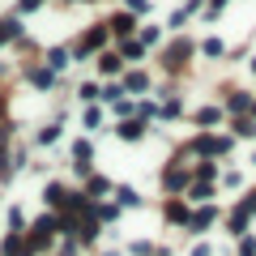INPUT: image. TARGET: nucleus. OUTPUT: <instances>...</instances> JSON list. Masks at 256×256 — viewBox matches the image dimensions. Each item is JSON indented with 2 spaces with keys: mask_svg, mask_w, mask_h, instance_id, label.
Listing matches in <instances>:
<instances>
[{
  "mask_svg": "<svg viewBox=\"0 0 256 256\" xmlns=\"http://www.w3.org/2000/svg\"><path fill=\"white\" fill-rule=\"evenodd\" d=\"M68 196L73 192H64L60 184H47V205H68Z\"/></svg>",
  "mask_w": 256,
  "mask_h": 256,
  "instance_id": "obj_13",
  "label": "nucleus"
},
{
  "mask_svg": "<svg viewBox=\"0 0 256 256\" xmlns=\"http://www.w3.org/2000/svg\"><path fill=\"white\" fill-rule=\"evenodd\" d=\"M218 120H222V111H218V107H201V111H196V124H205V128L218 124Z\"/></svg>",
  "mask_w": 256,
  "mask_h": 256,
  "instance_id": "obj_20",
  "label": "nucleus"
},
{
  "mask_svg": "<svg viewBox=\"0 0 256 256\" xmlns=\"http://www.w3.org/2000/svg\"><path fill=\"white\" fill-rule=\"evenodd\" d=\"M252 120H256V107H252Z\"/></svg>",
  "mask_w": 256,
  "mask_h": 256,
  "instance_id": "obj_36",
  "label": "nucleus"
},
{
  "mask_svg": "<svg viewBox=\"0 0 256 256\" xmlns=\"http://www.w3.org/2000/svg\"><path fill=\"white\" fill-rule=\"evenodd\" d=\"M201 52L210 56V60H218V56L226 52V43H222V38H205V43H201Z\"/></svg>",
  "mask_w": 256,
  "mask_h": 256,
  "instance_id": "obj_18",
  "label": "nucleus"
},
{
  "mask_svg": "<svg viewBox=\"0 0 256 256\" xmlns=\"http://www.w3.org/2000/svg\"><path fill=\"white\" fill-rule=\"evenodd\" d=\"M222 184H226V188H239V184H244V175H239V171H226V175H222Z\"/></svg>",
  "mask_w": 256,
  "mask_h": 256,
  "instance_id": "obj_30",
  "label": "nucleus"
},
{
  "mask_svg": "<svg viewBox=\"0 0 256 256\" xmlns=\"http://www.w3.org/2000/svg\"><path fill=\"white\" fill-rule=\"evenodd\" d=\"M166 218H171V222H184V226H188V218H192V214H188V205H184V201H166Z\"/></svg>",
  "mask_w": 256,
  "mask_h": 256,
  "instance_id": "obj_11",
  "label": "nucleus"
},
{
  "mask_svg": "<svg viewBox=\"0 0 256 256\" xmlns=\"http://www.w3.org/2000/svg\"><path fill=\"white\" fill-rule=\"evenodd\" d=\"M252 73H256V60H252Z\"/></svg>",
  "mask_w": 256,
  "mask_h": 256,
  "instance_id": "obj_35",
  "label": "nucleus"
},
{
  "mask_svg": "<svg viewBox=\"0 0 256 256\" xmlns=\"http://www.w3.org/2000/svg\"><path fill=\"white\" fill-rule=\"evenodd\" d=\"M107 188H111L107 180H90V196H102V192H107Z\"/></svg>",
  "mask_w": 256,
  "mask_h": 256,
  "instance_id": "obj_31",
  "label": "nucleus"
},
{
  "mask_svg": "<svg viewBox=\"0 0 256 256\" xmlns=\"http://www.w3.org/2000/svg\"><path fill=\"white\" fill-rule=\"evenodd\" d=\"M188 196H192V201H210V196H214V184H201V180H196V184L188 188Z\"/></svg>",
  "mask_w": 256,
  "mask_h": 256,
  "instance_id": "obj_15",
  "label": "nucleus"
},
{
  "mask_svg": "<svg viewBox=\"0 0 256 256\" xmlns=\"http://www.w3.org/2000/svg\"><path fill=\"white\" fill-rule=\"evenodd\" d=\"M239 256H256V239H252V235L239 239Z\"/></svg>",
  "mask_w": 256,
  "mask_h": 256,
  "instance_id": "obj_28",
  "label": "nucleus"
},
{
  "mask_svg": "<svg viewBox=\"0 0 256 256\" xmlns=\"http://www.w3.org/2000/svg\"><path fill=\"white\" fill-rule=\"evenodd\" d=\"M120 94H124V86H107V90H102V98H107V102H120Z\"/></svg>",
  "mask_w": 256,
  "mask_h": 256,
  "instance_id": "obj_29",
  "label": "nucleus"
},
{
  "mask_svg": "<svg viewBox=\"0 0 256 256\" xmlns=\"http://www.w3.org/2000/svg\"><path fill=\"white\" fill-rule=\"evenodd\" d=\"M226 107H230V116H235V111H252L256 102H252V94H244V90H230V98H226Z\"/></svg>",
  "mask_w": 256,
  "mask_h": 256,
  "instance_id": "obj_10",
  "label": "nucleus"
},
{
  "mask_svg": "<svg viewBox=\"0 0 256 256\" xmlns=\"http://www.w3.org/2000/svg\"><path fill=\"white\" fill-rule=\"evenodd\" d=\"M192 256H214V248L210 244H196V248H192Z\"/></svg>",
  "mask_w": 256,
  "mask_h": 256,
  "instance_id": "obj_33",
  "label": "nucleus"
},
{
  "mask_svg": "<svg viewBox=\"0 0 256 256\" xmlns=\"http://www.w3.org/2000/svg\"><path fill=\"white\" fill-rule=\"evenodd\" d=\"M162 188H166V192H184V188H192V184H188V171H184L180 162L166 166V171H162Z\"/></svg>",
  "mask_w": 256,
  "mask_h": 256,
  "instance_id": "obj_6",
  "label": "nucleus"
},
{
  "mask_svg": "<svg viewBox=\"0 0 256 256\" xmlns=\"http://www.w3.org/2000/svg\"><path fill=\"white\" fill-rule=\"evenodd\" d=\"M116 132H120V141H141L146 137V124H141V120H124Z\"/></svg>",
  "mask_w": 256,
  "mask_h": 256,
  "instance_id": "obj_8",
  "label": "nucleus"
},
{
  "mask_svg": "<svg viewBox=\"0 0 256 256\" xmlns=\"http://www.w3.org/2000/svg\"><path fill=\"white\" fill-rule=\"evenodd\" d=\"M18 30H22L18 22H13V18H4V22H0V43H9V38L18 34Z\"/></svg>",
  "mask_w": 256,
  "mask_h": 256,
  "instance_id": "obj_22",
  "label": "nucleus"
},
{
  "mask_svg": "<svg viewBox=\"0 0 256 256\" xmlns=\"http://www.w3.org/2000/svg\"><path fill=\"white\" fill-rule=\"evenodd\" d=\"M214 222H218V210H214V205L205 201L201 210H196V214H192V218H188V230H192V235H201V230H210Z\"/></svg>",
  "mask_w": 256,
  "mask_h": 256,
  "instance_id": "obj_5",
  "label": "nucleus"
},
{
  "mask_svg": "<svg viewBox=\"0 0 256 256\" xmlns=\"http://www.w3.org/2000/svg\"><path fill=\"white\" fill-rule=\"evenodd\" d=\"M56 137H60V124H47V128H43V132H38V141H43V146H52V141H56Z\"/></svg>",
  "mask_w": 256,
  "mask_h": 256,
  "instance_id": "obj_26",
  "label": "nucleus"
},
{
  "mask_svg": "<svg viewBox=\"0 0 256 256\" xmlns=\"http://www.w3.org/2000/svg\"><path fill=\"white\" fill-rule=\"evenodd\" d=\"M252 222H256V218H252V210H248V201H239L235 210L226 214V226H230V235H239V239L248 235V226H252Z\"/></svg>",
  "mask_w": 256,
  "mask_h": 256,
  "instance_id": "obj_2",
  "label": "nucleus"
},
{
  "mask_svg": "<svg viewBox=\"0 0 256 256\" xmlns=\"http://www.w3.org/2000/svg\"><path fill=\"white\" fill-rule=\"evenodd\" d=\"M244 201H248V210H252V218H256V188H252V192H248Z\"/></svg>",
  "mask_w": 256,
  "mask_h": 256,
  "instance_id": "obj_34",
  "label": "nucleus"
},
{
  "mask_svg": "<svg viewBox=\"0 0 256 256\" xmlns=\"http://www.w3.org/2000/svg\"><path fill=\"white\" fill-rule=\"evenodd\" d=\"M30 82H34L38 90H47V86L56 82V68H34V73H30Z\"/></svg>",
  "mask_w": 256,
  "mask_h": 256,
  "instance_id": "obj_14",
  "label": "nucleus"
},
{
  "mask_svg": "<svg viewBox=\"0 0 256 256\" xmlns=\"http://www.w3.org/2000/svg\"><path fill=\"white\" fill-rule=\"evenodd\" d=\"M230 146H235L230 137H196V141H192V150H196V154H205V158H222V154H230Z\"/></svg>",
  "mask_w": 256,
  "mask_h": 256,
  "instance_id": "obj_1",
  "label": "nucleus"
},
{
  "mask_svg": "<svg viewBox=\"0 0 256 256\" xmlns=\"http://www.w3.org/2000/svg\"><path fill=\"white\" fill-rule=\"evenodd\" d=\"M120 64H124V56L107 52V56H102V60H98V68H102V73H120Z\"/></svg>",
  "mask_w": 256,
  "mask_h": 256,
  "instance_id": "obj_17",
  "label": "nucleus"
},
{
  "mask_svg": "<svg viewBox=\"0 0 256 256\" xmlns=\"http://www.w3.org/2000/svg\"><path fill=\"white\" fill-rule=\"evenodd\" d=\"M188 56H192V43H188V38H175V43L166 47L162 64H166V68H184V64H188Z\"/></svg>",
  "mask_w": 256,
  "mask_h": 256,
  "instance_id": "obj_4",
  "label": "nucleus"
},
{
  "mask_svg": "<svg viewBox=\"0 0 256 256\" xmlns=\"http://www.w3.org/2000/svg\"><path fill=\"white\" fill-rule=\"evenodd\" d=\"M141 52H146V43H132V38L120 47V56H124V60H141Z\"/></svg>",
  "mask_w": 256,
  "mask_h": 256,
  "instance_id": "obj_21",
  "label": "nucleus"
},
{
  "mask_svg": "<svg viewBox=\"0 0 256 256\" xmlns=\"http://www.w3.org/2000/svg\"><path fill=\"white\" fill-rule=\"evenodd\" d=\"M56 226H60V218H52V214H43V218L34 222V230H30V248L38 252L43 244H52V230H56Z\"/></svg>",
  "mask_w": 256,
  "mask_h": 256,
  "instance_id": "obj_3",
  "label": "nucleus"
},
{
  "mask_svg": "<svg viewBox=\"0 0 256 256\" xmlns=\"http://www.w3.org/2000/svg\"><path fill=\"white\" fill-rule=\"evenodd\" d=\"M124 90H137V94H141V90H150V77H146V73H128Z\"/></svg>",
  "mask_w": 256,
  "mask_h": 256,
  "instance_id": "obj_19",
  "label": "nucleus"
},
{
  "mask_svg": "<svg viewBox=\"0 0 256 256\" xmlns=\"http://www.w3.org/2000/svg\"><path fill=\"white\" fill-rule=\"evenodd\" d=\"M180 111H184V107H180V98H166V102H162V120H175Z\"/></svg>",
  "mask_w": 256,
  "mask_h": 256,
  "instance_id": "obj_25",
  "label": "nucleus"
},
{
  "mask_svg": "<svg viewBox=\"0 0 256 256\" xmlns=\"http://www.w3.org/2000/svg\"><path fill=\"white\" fill-rule=\"evenodd\" d=\"M73 158H77L73 166H77V171H82V175L90 171V158H94V150H90V141H77V146H73Z\"/></svg>",
  "mask_w": 256,
  "mask_h": 256,
  "instance_id": "obj_9",
  "label": "nucleus"
},
{
  "mask_svg": "<svg viewBox=\"0 0 256 256\" xmlns=\"http://www.w3.org/2000/svg\"><path fill=\"white\" fill-rule=\"evenodd\" d=\"M47 64H52V68H64V64H68V52H64V47H56V52L47 56Z\"/></svg>",
  "mask_w": 256,
  "mask_h": 256,
  "instance_id": "obj_24",
  "label": "nucleus"
},
{
  "mask_svg": "<svg viewBox=\"0 0 256 256\" xmlns=\"http://www.w3.org/2000/svg\"><path fill=\"white\" fill-rule=\"evenodd\" d=\"M214 175H218V166H214V162H201V166H196V180H201V184H214Z\"/></svg>",
  "mask_w": 256,
  "mask_h": 256,
  "instance_id": "obj_23",
  "label": "nucleus"
},
{
  "mask_svg": "<svg viewBox=\"0 0 256 256\" xmlns=\"http://www.w3.org/2000/svg\"><path fill=\"white\" fill-rule=\"evenodd\" d=\"M132 18H137V13H116V18L107 22V26H111V34L128 38V34H132V26H137V22H132Z\"/></svg>",
  "mask_w": 256,
  "mask_h": 256,
  "instance_id": "obj_7",
  "label": "nucleus"
},
{
  "mask_svg": "<svg viewBox=\"0 0 256 256\" xmlns=\"http://www.w3.org/2000/svg\"><path fill=\"white\" fill-rule=\"evenodd\" d=\"M116 196H120V205H128V210H137V205H141L137 188H116Z\"/></svg>",
  "mask_w": 256,
  "mask_h": 256,
  "instance_id": "obj_16",
  "label": "nucleus"
},
{
  "mask_svg": "<svg viewBox=\"0 0 256 256\" xmlns=\"http://www.w3.org/2000/svg\"><path fill=\"white\" fill-rule=\"evenodd\" d=\"M235 137H244V141L256 137V120H252V116H239V120H235Z\"/></svg>",
  "mask_w": 256,
  "mask_h": 256,
  "instance_id": "obj_12",
  "label": "nucleus"
},
{
  "mask_svg": "<svg viewBox=\"0 0 256 256\" xmlns=\"http://www.w3.org/2000/svg\"><path fill=\"white\" fill-rule=\"evenodd\" d=\"M158 38H162V30H158V26H146V30H141V43H158Z\"/></svg>",
  "mask_w": 256,
  "mask_h": 256,
  "instance_id": "obj_27",
  "label": "nucleus"
},
{
  "mask_svg": "<svg viewBox=\"0 0 256 256\" xmlns=\"http://www.w3.org/2000/svg\"><path fill=\"white\" fill-rule=\"evenodd\" d=\"M124 4H128V13H146L150 9V0H124Z\"/></svg>",
  "mask_w": 256,
  "mask_h": 256,
  "instance_id": "obj_32",
  "label": "nucleus"
}]
</instances>
